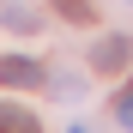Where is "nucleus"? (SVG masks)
I'll use <instances>...</instances> for the list:
<instances>
[{
    "label": "nucleus",
    "instance_id": "8",
    "mask_svg": "<svg viewBox=\"0 0 133 133\" xmlns=\"http://www.w3.org/2000/svg\"><path fill=\"white\" fill-rule=\"evenodd\" d=\"M66 133H91V127H66Z\"/></svg>",
    "mask_w": 133,
    "mask_h": 133
},
{
    "label": "nucleus",
    "instance_id": "3",
    "mask_svg": "<svg viewBox=\"0 0 133 133\" xmlns=\"http://www.w3.org/2000/svg\"><path fill=\"white\" fill-rule=\"evenodd\" d=\"M49 97H61V103H79V97H85V79L61 66V73H49Z\"/></svg>",
    "mask_w": 133,
    "mask_h": 133
},
{
    "label": "nucleus",
    "instance_id": "5",
    "mask_svg": "<svg viewBox=\"0 0 133 133\" xmlns=\"http://www.w3.org/2000/svg\"><path fill=\"white\" fill-rule=\"evenodd\" d=\"M55 12L73 18V24H85V18H91V0H55Z\"/></svg>",
    "mask_w": 133,
    "mask_h": 133
},
{
    "label": "nucleus",
    "instance_id": "7",
    "mask_svg": "<svg viewBox=\"0 0 133 133\" xmlns=\"http://www.w3.org/2000/svg\"><path fill=\"white\" fill-rule=\"evenodd\" d=\"M115 121H121V127H133V91H127V97L115 103Z\"/></svg>",
    "mask_w": 133,
    "mask_h": 133
},
{
    "label": "nucleus",
    "instance_id": "6",
    "mask_svg": "<svg viewBox=\"0 0 133 133\" xmlns=\"http://www.w3.org/2000/svg\"><path fill=\"white\" fill-rule=\"evenodd\" d=\"M6 24H12V30H30V24H36V18H30L24 6H6Z\"/></svg>",
    "mask_w": 133,
    "mask_h": 133
},
{
    "label": "nucleus",
    "instance_id": "2",
    "mask_svg": "<svg viewBox=\"0 0 133 133\" xmlns=\"http://www.w3.org/2000/svg\"><path fill=\"white\" fill-rule=\"evenodd\" d=\"M0 85H12V91L24 85V91H30V85H49V73H42L36 61H24V55H6V61H0Z\"/></svg>",
    "mask_w": 133,
    "mask_h": 133
},
{
    "label": "nucleus",
    "instance_id": "1",
    "mask_svg": "<svg viewBox=\"0 0 133 133\" xmlns=\"http://www.w3.org/2000/svg\"><path fill=\"white\" fill-rule=\"evenodd\" d=\"M127 61H133V36H103L91 49V66H97V73H121Z\"/></svg>",
    "mask_w": 133,
    "mask_h": 133
},
{
    "label": "nucleus",
    "instance_id": "4",
    "mask_svg": "<svg viewBox=\"0 0 133 133\" xmlns=\"http://www.w3.org/2000/svg\"><path fill=\"white\" fill-rule=\"evenodd\" d=\"M0 133H36V115L18 103H0Z\"/></svg>",
    "mask_w": 133,
    "mask_h": 133
}]
</instances>
